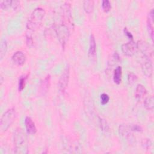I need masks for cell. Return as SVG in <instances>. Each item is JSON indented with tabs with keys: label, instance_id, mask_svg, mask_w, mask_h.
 Returning <instances> with one entry per match:
<instances>
[{
	"label": "cell",
	"instance_id": "26",
	"mask_svg": "<svg viewBox=\"0 0 154 154\" xmlns=\"http://www.w3.org/2000/svg\"><path fill=\"white\" fill-rule=\"evenodd\" d=\"M100 100H101L100 102L102 105L106 104L109 100V96L106 93H102L100 95Z\"/></svg>",
	"mask_w": 154,
	"mask_h": 154
},
{
	"label": "cell",
	"instance_id": "16",
	"mask_svg": "<svg viewBox=\"0 0 154 154\" xmlns=\"http://www.w3.org/2000/svg\"><path fill=\"white\" fill-rule=\"evenodd\" d=\"M146 93H147V90L144 87V86L140 84H138L135 88V97L137 100H140L146 95Z\"/></svg>",
	"mask_w": 154,
	"mask_h": 154
},
{
	"label": "cell",
	"instance_id": "4",
	"mask_svg": "<svg viewBox=\"0 0 154 154\" xmlns=\"http://www.w3.org/2000/svg\"><path fill=\"white\" fill-rule=\"evenodd\" d=\"M62 16H63V23L65 26L69 28H73V19L72 16L71 5L70 4L66 2L64 3L61 7Z\"/></svg>",
	"mask_w": 154,
	"mask_h": 154
},
{
	"label": "cell",
	"instance_id": "17",
	"mask_svg": "<svg viewBox=\"0 0 154 154\" xmlns=\"http://www.w3.org/2000/svg\"><path fill=\"white\" fill-rule=\"evenodd\" d=\"M122 70V67L120 66H117L114 69V73H113V81L117 84H119L121 82Z\"/></svg>",
	"mask_w": 154,
	"mask_h": 154
},
{
	"label": "cell",
	"instance_id": "19",
	"mask_svg": "<svg viewBox=\"0 0 154 154\" xmlns=\"http://www.w3.org/2000/svg\"><path fill=\"white\" fill-rule=\"evenodd\" d=\"M83 7L86 13H91L94 8V1L91 0L84 1L83 2Z\"/></svg>",
	"mask_w": 154,
	"mask_h": 154
},
{
	"label": "cell",
	"instance_id": "27",
	"mask_svg": "<svg viewBox=\"0 0 154 154\" xmlns=\"http://www.w3.org/2000/svg\"><path fill=\"white\" fill-rule=\"evenodd\" d=\"M26 43L28 46H31L33 45V40L32 38L31 34V33H27L26 35Z\"/></svg>",
	"mask_w": 154,
	"mask_h": 154
},
{
	"label": "cell",
	"instance_id": "24",
	"mask_svg": "<svg viewBox=\"0 0 154 154\" xmlns=\"http://www.w3.org/2000/svg\"><path fill=\"white\" fill-rule=\"evenodd\" d=\"M11 6V0H4L0 1V7L1 9L5 10Z\"/></svg>",
	"mask_w": 154,
	"mask_h": 154
},
{
	"label": "cell",
	"instance_id": "22",
	"mask_svg": "<svg viewBox=\"0 0 154 154\" xmlns=\"http://www.w3.org/2000/svg\"><path fill=\"white\" fill-rule=\"evenodd\" d=\"M99 121L100 128L102 129V131H108L109 129V126L106 121L105 119H103L100 117H99Z\"/></svg>",
	"mask_w": 154,
	"mask_h": 154
},
{
	"label": "cell",
	"instance_id": "5",
	"mask_svg": "<svg viewBox=\"0 0 154 154\" xmlns=\"http://www.w3.org/2000/svg\"><path fill=\"white\" fill-rule=\"evenodd\" d=\"M55 30L58 38L62 46V48L64 49L66 45L69 37V29L64 25L61 24V25H59L58 27H57Z\"/></svg>",
	"mask_w": 154,
	"mask_h": 154
},
{
	"label": "cell",
	"instance_id": "23",
	"mask_svg": "<svg viewBox=\"0 0 154 154\" xmlns=\"http://www.w3.org/2000/svg\"><path fill=\"white\" fill-rule=\"evenodd\" d=\"M102 9L103 10V11L105 12H108L111 8V3L108 0H103L102 2Z\"/></svg>",
	"mask_w": 154,
	"mask_h": 154
},
{
	"label": "cell",
	"instance_id": "30",
	"mask_svg": "<svg viewBox=\"0 0 154 154\" xmlns=\"http://www.w3.org/2000/svg\"><path fill=\"white\" fill-rule=\"evenodd\" d=\"M124 32L126 34V35L129 38V39L130 40H133V35H132V34L128 30V29L126 28H124Z\"/></svg>",
	"mask_w": 154,
	"mask_h": 154
},
{
	"label": "cell",
	"instance_id": "13",
	"mask_svg": "<svg viewBox=\"0 0 154 154\" xmlns=\"http://www.w3.org/2000/svg\"><path fill=\"white\" fill-rule=\"evenodd\" d=\"M147 26L149 34L153 40V10L152 9L147 17Z\"/></svg>",
	"mask_w": 154,
	"mask_h": 154
},
{
	"label": "cell",
	"instance_id": "20",
	"mask_svg": "<svg viewBox=\"0 0 154 154\" xmlns=\"http://www.w3.org/2000/svg\"><path fill=\"white\" fill-rule=\"evenodd\" d=\"M7 50V42L5 40H2L1 42V46H0V58L1 60H2L4 57L5 56L6 52Z\"/></svg>",
	"mask_w": 154,
	"mask_h": 154
},
{
	"label": "cell",
	"instance_id": "10",
	"mask_svg": "<svg viewBox=\"0 0 154 154\" xmlns=\"http://www.w3.org/2000/svg\"><path fill=\"white\" fill-rule=\"evenodd\" d=\"M88 57L92 61H95L96 59V44L94 35H90L89 40V49L88 52Z\"/></svg>",
	"mask_w": 154,
	"mask_h": 154
},
{
	"label": "cell",
	"instance_id": "12",
	"mask_svg": "<svg viewBox=\"0 0 154 154\" xmlns=\"http://www.w3.org/2000/svg\"><path fill=\"white\" fill-rule=\"evenodd\" d=\"M25 125L26 130L29 134L33 135L37 132V128L35 125L31 117L28 116L25 117Z\"/></svg>",
	"mask_w": 154,
	"mask_h": 154
},
{
	"label": "cell",
	"instance_id": "18",
	"mask_svg": "<svg viewBox=\"0 0 154 154\" xmlns=\"http://www.w3.org/2000/svg\"><path fill=\"white\" fill-rule=\"evenodd\" d=\"M144 105L146 109L152 111L154 108V99L153 96H147L144 102Z\"/></svg>",
	"mask_w": 154,
	"mask_h": 154
},
{
	"label": "cell",
	"instance_id": "8",
	"mask_svg": "<svg viewBox=\"0 0 154 154\" xmlns=\"http://www.w3.org/2000/svg\"><path fill=\"white\" fill-rule=\"evenodd\" d=\"M121 49L125 55L131 57L135 54L137 50V43L133 40H129L128 42L123 44L121 46Z\"/></svg>",
	"mask_w": 154,
	"mask_h": 154
},
{
	"label": "cell",
	"instance_id": "3",
	"mask_svg": "<svg viewBox=\"0 0 154 154\" xmlns=\"http://www.w3.org/2000/svg\"><path fill=\"white\" fill-rule=\"evenodd\" d=\"M16 111L14 108L7 109L2 116L0 120V129L1 132L6 131L14 121Z\"/></svg>",
	"mask_w": 154,
	"mask_h": 154
},
{
	"label": "cell",
	"instance_id": "1",
	"mask_svg": "<svg viewBox=\"0 0 154 154\" xmlns=\"http://www.w3.org/2000/svg\"><path fill=\"white\" fill-rule=\"evenodd\" d=\"M14 144L16 153H28L27 138L20 128H17L14 132Z\"/></svg>",
	"mask_w": 154,
	"mask_h": 154
},
{
	"label": "cell",
	"instance_id": "9",
	"mask_svg": "<svg viewBox=\"0 0 154 154\" xmlns=\"http://www.w3.org/2000/svg\"><path fill=\"white\" fill-rule=\"evenodd\" d=\"M141 63V69L143 74L147 77H150L153 73V65L151 60L144 58Z\"/></svg>",
	"mask_w": 154,
	"mask_h": 154
},
{
	"label": "cell",
	"instance_id": "14",
	"mask_svg": "<svg viewBox=\"0 0 154 154\" xmlns=\"http://www.w3.org/2000/svg\"><path fill=\"white\" fill-rule=\"evenodd\" d=\"M12 60L16 64L22 66L25 63L26 56L22 51H17L13 55Z\"/></svg>",
	"mask_w": 154,
	"mask_h": 154
},
{
	"label": "cell",
	"instance_id": "28",
	"mask_svg": "<svg viewBox=\"0 0 154 154\" xmlns=\"http://www.w3.org/2000/svg\"><path fill=\"white\" fill-rule=\"evenodd\" d=\"M152 143L150 140L149 139H145L143 140V145L144 146V147L145 148H149L150 146H151Z\"/></svg>",
	"mask_w": 154,
	"mask_h": 154
},
{
	"label": "cell",
	"instance_id": "29",
	"mask_svg": "<svg viewBox=\"0 0 154 154\" xmlns=\"http://www.w3.org/2000/svg\"><path fill=\"white\" fill-rule=\"evenodd\" d=\"M20 4V1H11V7L14 9L16 10L18 8L19 5Z\"/></svg>",
	"mask_w": 154,
	"mask_h": 154
},
{
	"label": "cell",
	"instance_id": "25",
	"mask_svg": "<svg viewBox=\"0 0 154 154\" xmlns=\"http://www.w3.org/2000/svg\"><path fill=\"white\" fill-rule=\"evenodd\" d=\"M137 79V76L132 72H129L128 75V81L130 84L134 83Z\"/></svg>",
	"mask_w": 154,
	"mask_h": 154
},
{
	"label": "cell",
	"instance_id": "11",
	"mask_svg": "<svg viewBox=\"0 0 154 154\" xmlns=\"http://www.w3.org/2000/svg\"><path fill=\"white\" fill-rule=\"evenodd\" d=\"M50 75H48L41 81L39 86V92L40 94L44 96L47 93L50 86Z\"/></svg>",
	"mask_w": 154,
	"mask_h": 154
},
{
	"label": "cell",
	"instance_id": "6",
	"mask_svg": "<svg viewBox=\"0 0 154 154\" xmlns=\"http://www.w3.org/2000/svg\"><path fill=\"white\" fill-rule=\"evenodd\" d=\"M137 49H138L143 55V57L152 60L153 58V51L151 46L145 41L139 40L137 43Z\"/></svg>",
	"mask_w": 154,
	"mask_h": 154
},
{
	"label": "cell",
	"instance_id": "21",
	"mask_svg": "<svg viewBox=\"0 0 154 154\" xmlns=\"http://www.w3.org/2000/svg\"><path fill=\"white\" fill-rule=\"evenodd\" d=\"M26 79H27V76H23L20 77L18 82V90L19 91H21L23 90L25 86Z\"/></svg>",
	"mask_w": 154,
	"mask_h": 154
},
{
	"label": "cell",
	"instance_id": "2",
	"mask_svg": "<svg viewBox=\"0 0 154 154\" xmlns=\"http://www.w3.org/2000/svg\"><path fill=\"white\" fill-rule=\"evenodd\" d=\"M45 15V11L41 7L35 8L27 22L26 27L29 31H34L37 29L41 25L43 19Z\"/></svg>",
	"mask_w": 154,
	"mask_h": 154
},
{
	"label": "cell",
	"instance_id": "7",
	"mask_svg": "<svg viewBox=\"0 0 154 154\" xmlns=\"http://www.w3.org/2000/svg\"><path fill=\"white\" fill-rule=\"evenodd\" d=\"M70 76V67L67 65L64 69L58 81V89L59 91L64 94L68 85V82L69 80Z\"/></svg>",
	"mask_w": 154,
	"mask_h": 154
},
{
	"label": "cell",
	"instance_id": "15",
	"mask_svg": "<svg viewBox=\"0 0 154 154\" xmlns=\"http://www.w3.org/2000/svg\"><path fill=\"white\" fill-rule=\"evenodd\" d=\"M119 131L121 136L126 138H128V137H129L130 135H131V132H133L132 130L131 125H126V124L121 125L119 126Z\"/></svg>",
	"mask_w": 154,
	"mask_h": 154
}]
</instances>
